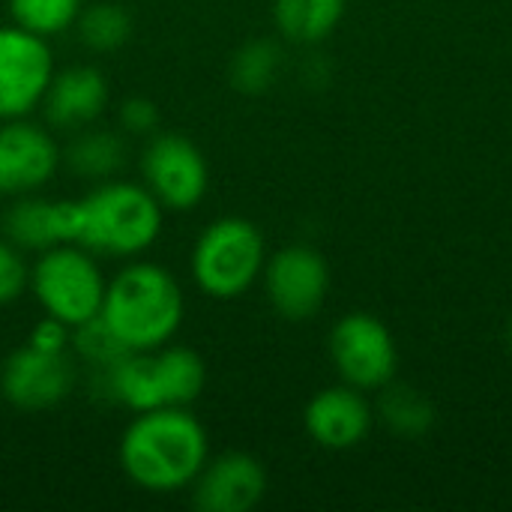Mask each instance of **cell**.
Here are the masks:
<instances>
[{
    "mask_svg": "<svg viewBox=\"0 0 512 512\" xmlns=\"http://www.w3.org/2000/svg\"><path fill=\"white\" fill-rule=\"evenodd\" d=\"M120 468L144 492L168 495L195 483L210 459V441L186 408L141 411L120 438Z\"/></svg>",
    "mask_w": 512,
    "mask_h": 512,
    "instance_id": "6da1fadb",
    "label": "cell"
},
{
    "mask_svg": "<svg viewBox=\"0 0 512 512\" xmlns=\"http://www.w3.org/2000/svg\"><path fill=\"white\" fill-rule=\"evenodd\" d=\"M162 219L165 210L144 183L102 180L69 201V243L105 258H138L159 240Z\"/></svg>",
    "mask_w": 512,
    "mask_h": 512,
    "instance_id": "7a4b0ae2",
    "label": "cell"
},
{
    "mask_svg": "<svg viewBox=\"0 0 512 512\" xmlns=\"http://www.w3.org/2000/svg\"><path fill=\"white\" fill-rule=\"evenodd\" d=\"M99 315L129 351H150L180 330L183 291L162 264L132 261L108 282Z\"/></svg>",
    "mask_w": 512,
    "mask_h": 512,
    "instance_id": "3957f363",
    "label": "cell"
},
{
    "mask_svg": "<svg viewBox=\"0 0 512 512\" xmlns=\"http://www.w3.org/2000/svg\"><path fill=\"white\" fill-rule=\"evenodd\" d=\"M99 375L102 396L123 405L132 414L156 408H186L192 405L207 381L204 360L183 345H159L150 351H129Z\"/></svg>",
    "mask_w": 512,
    "mask_h": 512,
    "instance_id": "277c9868",
    "label": "cell"
},
{
    "mask_svg": "<svg viewBox=\"0 0 512 512\" xmlns=\"http://www.w3.org/2000/svg\"><path fill=\"white\" fill-rule=\"evenodd\" d=\"M264 237L255 222L222 216L210 222L195 240L189 267L195 285L216 300L246 294L264 273Z\"/></svg>",
    "mask_w": 512,
    "mask_h": 512,
    "instance_id": "5b68a950",
    "label": "cell"
},
{
    "mask_svg": "<svg viewBox=\"0 0 512 512\" xmlns=\"http://www.w3.org/2000/svg\"><path fill=\"white\" fill-rule=\"evenodd\" d=\"M105 288L108 282L96 264V255L75 243H60L39 252L30 270V291L36 303L45 315L63 321L66 327L96 318Z\"/></svg>",
    "mask_w": 512,
    "mask_h": 512,
    "instance_id": "8992f818",
    "label": "cell"
},
{
    "mask_svg": "<svg viewBox=\"0 0 512 512\" xmlns=\"http://www.w3.org/2000/svg\"><path fill=\"white\" fill-rule=\"evenodd\" d=\"M141 183L162 204V210H192L210 189V168L198 144L183 135L159 132L141 153Z\"/></svg>",
    "mask_w": 512,
    "mask_h": 512,
    "instance_id": "52a82bcc",
    "label": "cell"
},
{
    "mask_svg": "<svg viewBox=\"0 0 512 512\" xmlns=\"http://www.w3.org/2000/svg\"><path fill=\"white\" fill-rule=\"evenodd\" d=\"M51 78L54 54L48 39L18 24L0 27V120H18L39 108Z\"/></svg>",
    "mask_w": 512,
    "mask_h": 512,
    "instance_id": "ba28073f",
    "label": "cell"
},
{
    "mask_svg": "<svg viewBox=\"0 0 512 512\" xmlns=\"http://www.w3.org/2000/svg\"><path fill=\"white\" fill-rule=\"evenodd\" d=\"M330 357L342 381L357 390L387 387L399 363L393 333L369 312H351L336 321L330 333Z\"/></svg>",
    "mask_w": 512,
    "mask_h": 512,
    "instance_id": "9c48e42d",
    "label": "cell"
},
{
    "mask_svg": "<svg viewBox=\"0 0 512 512\" xmlns=\"http://www.w3.org/2000/svg\"><path fill=\"white\" fill-rule=\"evenodd\" d=\"M264 288L270 306L288 321L312 318L330 291V267L312 246H285L264 261Z\"/></svg>",
    "mask_w": 512,
    "mask_h": 512,
    "instance_id": "30bf717a",
    "label": "cell"
},
{
    "mask_svg": "<svg viewBox=\"0 0 512 512\" xmlns=\"http://www.w3.org/2000/svg\"><path fill=\"white\" fill-rule=\"evenodd\" d=\"M75 384L69 351H39L33 345L15 348L0 369V393L21 411H48L60 405Z\"/></svg>",
    "mask_w": 512,
    "mask_h": 512,
    "instance_id": "8fae6325",
    "label": "cell"
},
{
    "mask_svg": "<svg viewBox=\"0 0 512 512\" xmlns=\"http://www.w3.org/2000/svg\"><path fill=\"white\" fill-rule=\"evenodd\" d=\"M60 168V147L48 129L18 120H0V195L18 198L39 192Z\"/></svg>",
    "mask_w": 512,
    "mask_h": 512,
    "instance_id": "7c38bea8",
    "label": "cell"
},
{
    "mask_svg": "<svg viewBox=\"0 0 512 512\" xmlns=\"http://www.w3.org/2000/svg\"><path fill=\"white\" fill-rule=\"evenodd\" d=\"M192 486L201 512H249L267 492V471L255 456L234 450L207 459Z\"/></svg>",
    "mask_w": 512,
    "mask_h": 512,
    "instance_id": "4fadbf2b",
    "label": "cell"
},
{
    "mask_svg": "<svg viewBox=\"0 0 512 512\" xmlns=\"http://www.w3.org/2000/svg\"><path fill=\"white\" fill-rule=\"evenodd\" d=\"M309 438L324 450H351L372 429V408L357 387H330L312 396L303 414Z\"/></svg>",
    "mask_w": 512,
    "mask_h": 512,
    "instance_id": "5bb4252c",
    "label": "cell"
},
{
    "mask_svg": "<svg viewBox=\"0 0 512 512\" xmlns=\"http://www.w3.org/2000/svg\"><path fill=\"white\" fill-rule=\"evenodd\" d=\"M108 81L96 66H69L54 72L42 111L57 129H84L108 108Z\"/></svg>",
    "mask_w": 512,
    "mask_h": 512,
    "instance_id": "9a60e30c",
    "label": "cell"
},
{
    "mask_svg": "<svg viewBox=\"0 0 512 512\" xmlns=\"http://www.w3.org/2000/svg\"><path fill=\"white\" fill-rule=\"evenodd\" d=\"M3 234L21 252H45L69 243V201H51L36 192L18 195L3 213Z\"/></svg>",
    "mask_w": 512,
    "mask_h": 512,
    "instance_id": "2e32d148",
    "label": "cell"
},
{
    "mask_svg": "<svg viewBox=\"0 0 512 512\" xmlns=\"http://www.w3.org/2000/svg\"><path fill=\"white\" fill-rule=\"evenodd\" d=\"M60 162H66L84 180H111L126 162V144L120 135L108 129H78L66 150H60Z\"/></svg>",
    "mask_w": 512,
    "mask_h": 512,
    "instance_id": "e0dca14e",
    "label": "cell"
},
{
    "mask_svg": "<svg viewBox=\"0 0 512 512\" xmlns=\"http://www.w3.org/2000/svg\"><path fill=\"white\" fill-rule=\"evenodd\" d=\"M348 0H273V21L291 42L327 39L345 15Z\"/></svg>",
    "mask_w": 512,
    "mask_h": 512,
    "instance_id": "ac0fdd59",
    "label": "cell"
},
{
    "mask_svg": "<svg viewBox=\"0 0 512 512\" xmlns=\"http://www.w3.org/2000/svg\"><path fill=\"white\" fill-rule=\"evenodd\" d=\"M72 27L78 30V39L87 51L108 54V51H117L129 42L132 15L126 12V6H120L114 0H99V3L81 6Z\"/></svg>",
    "mask_w": 512,
    "mask_h": 512,
    "instance_id": "d6986e66",
    "label": "cell"
},
{
    "mask_svg": "<svg viewBox=\"0 0 512 512\" xmlns=\"http://www.w3.org/2000/svg\"><path fill=\"white\" fill-rule=\"evenodd\" d=\"M282 66V51L270 39H252L231 57V84L240 93H264Z\"/></svg>",
    "mask_w": 512,
    "mask_h": 512,
    "instance_id": "ffe728a7",
    "label": "cell"
},
{
    "mask_svg": "<svg viewBox=\"0 0 512 512\" xmlns=\"http://www.w3.org/2000/svg\"><path fill=\"white\" fill-rule=\"evenodd\" d=\"M81 0H9L12 24L39 33V36H57L69 30L81 12Z\"/></svg>",
    "mask_w": 512,
    "mask_h": 512,
    "instance_id": "44dd1931",
    "label": "cell"
},
{
    "mask_svg": "<svg viewBox=\"0 0 512 512\" xmlns=\"http://www.w3.org/2000/svg\"><path fill=\"white\" fill-rule=\"evenodd\" d=\"M381 417L384 423L399 432V435H423L429 432L432 420H435V411L432 405L411 387H390L381 399Z\"/></svg>",
    "mask_w": 512,
    "mask_h": 512,
    "instance_id": "7402d4cb",
    "label": "cell"
},
{
    "mask_svg": "<svg viewBox=\"0 0 512 512\" xmlns=\"http://www.w3.org/2000/svg\"><path fill=\"white\" fill-rule=\"evenodd\" d=\"M69 348L90 366V369H105L117 363L120 357L129 354V348L114 336V330L102 321V315L72 327V342Z\"/></svg>",
    "mask_w": 512,
    "mask_h": 512,
    "instance_id": "603a6c76",
    "label": "cell"
},
{
    "mask_svg": "<svg viewBox=\"0 0 512 512\" xmlns=\"http://www.w3.org/2000/svg\"><path fill=\"white\" fill-rule=\"evenodd\" d=\"M30 288V267L18 246L0 240V306L15 303Z\"/></svg>",
    "mask_w": 512,
    "mask_h": 512,
    "instance_id": "cb8c5ba5",
    "label": "cell"
},
{
    "mask_svg": "<svg viewBox=\"0 0 512 512\" xmlns=\"http://www.w3.org/2000/svg\"><path fill=\"white\" fill-rule=\"evenodd\" d=\"M120 126L129 135H153L159 126V108L144 96H132L120 105Z\"/></svg>",
    "mask_w": 512,
    "mask_h": 512,
    "instance_id": "d4e9b609",
    "label": "cell"
},
{
    "mask_svg": "<svg viewBox=\"0 0 512 512\" xmlns=\"http://www.w3.org/2000/svg\"><path fill=\"white\" fill-rule=\"evenodd\" d=\"M69 342H72V327H66L63 321L45 315L33 330H30V339L27 345L39 348V351H69Z\"/></svg>",
    "mask_w": 512,
    "mask_h": 512,
    "instance_id": "484cf974",
    "label": "cell"
},
{
    "mask_svg": "<svg viewBox=\"0 0 512 512\" xmlns=\"http://www.w3.org/2000/svg\"><path fill=\"white\" fill-rule=\"evenodd\" d=\"M510 333H512V327H510Z\"/></svg>",
    "mask_w": 512,
    "mask_h": 512,
    "instance_id": "4316f807",
    "label": "cell"
}]
</instances>
